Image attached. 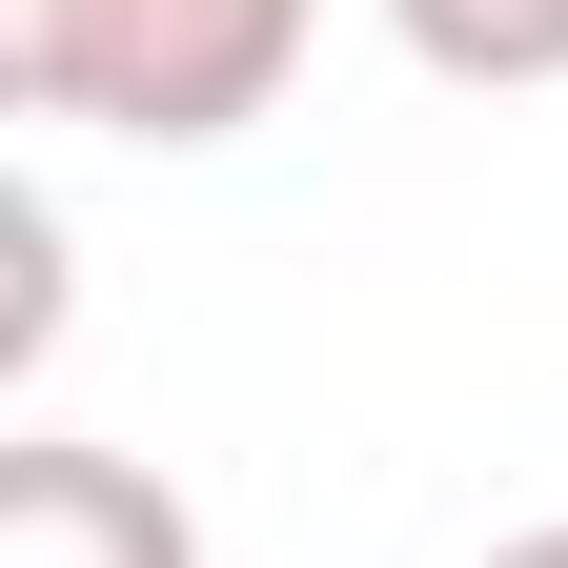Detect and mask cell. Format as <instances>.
Here are the masks:
<instances>
[{"label":"cell","mask_w":568,"mask_h":568,"mask_svg":"<svg viewBox=\"0 0 568 568\" xmlns=\"http://www.w3.org/2000/svg\"><path fill=\"white\" fill-rule=\"evenodd\" d=\"M325 0H0V102L122 142H244Z\"/></svg>","instance_id":"1"},{"label":"cell","mask_w":568,"mask_h":568,"mask_svg":"<svg viewBox=\"0 0 568 568\" xmlns=\"http://www.w3.org/2000/svg\"><path fill=\"white\" fill-rule=\"evenodd\" d=\"M386 41L426 61V82H568V0H386Z\"/></svg>","instance_id":"3"},{"label":"cell","mask_w":568,"mask_h":568,"mask_svg":"<svg viewBox=\"0 0 568 568\" xmlns=\"http://www.w3.org/2000/svg\"><path fill=\"white\" fill-rule=\"evenodd\" d=\"M0 568H203V508L82 426H21L0 447Z\"/></svg>","instance_id":"2"},{"label":"cell","mask_w":568,"mask_h":568,"mask_svg":"<svg viewBox=\"0 0 568 568\" xmlns=\"http://www.w3.org/2000/svg\"><path fill=\"white\" fill-rule=\"evenodd\" d=\"M487 568H568V528H508V548H487Z\"/></svg>","instance_id":"4"}]
</instances>
